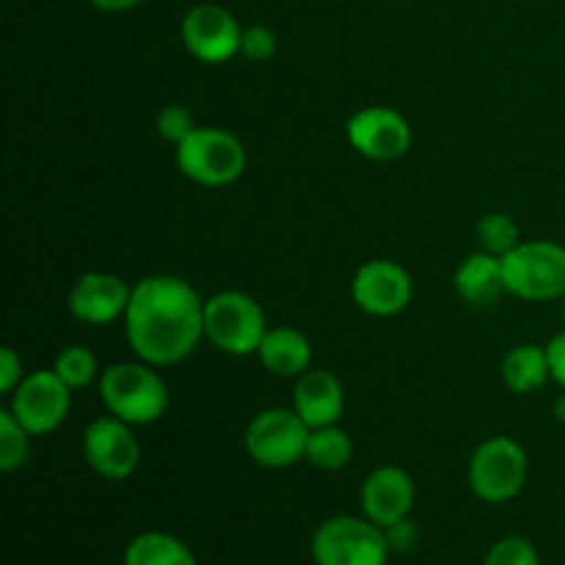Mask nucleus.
<instances>
[{"instance_id":"412c9836","label":"nucleus","mask_w":565,"mask_h":565,"mask_svg":"<svg viewBox=\"0 0 565 565\" xmlns=\"http://www.w3.org/2000/svg\"><path fill=\"white\" fill-rule=\"evenodd\" d=\"M353 458V441L340 425H323V428L309 430L307 441V461L312 467L326 469V472H337V469L348 467Z\"/></svg>"},{"instance_id":"bb28decb","label":"nucleus","mask_w":565,"mask_h":565,"mask_svg":"<svg viewBox=\"0 0 565 565\" xmlns=\"http://www.w3.org/2000/svg\"><path fill=\"white\" fill-rule=\"evenodd\" d=\"M241 53L248 61H270L276 55V33L265 25H248L243 28Z\"/></svg>"},{"instance_id":"2f4dec72","label":"nucleus","mask_w":565,"mask_h":565,"mask_svg":"<svg viewBox=\"0 0 565 565\" xmlns=\"http://www.w3.org/2000/svg\"><path fill=\"white\" fill-rule=\"evenodd\" d=\"M555 419L561 425H565V392L555 401Z\"/></svg>"},{"instance_id":"4be33fe9","label":"nucleus","mask_w":565,"mask_h":565,"mask_svg":"<svg viewBox=\"0 0 565 565\" xmlns=\"http://www.w3.org/2000/svg\"><path fill=\"white\" fill-rule=\"evenodd\" d=\"M53 370L72 392H77V390H86V386L97 379L99 364H97V356H94L88 348L70 345L55 356Z\"/></svg>"},{"instance_id":"2eb2a0df","label":"nucleus","mask_w":565,"mask_h":565,"mask_svg":"<svg viewBox=\"0 0 565 565\" xmlns=\"http://www.w3.org/2000/svg\"><path fill=\"white\" fill-rule=\"evenodd\" d=\"M414 480L401 467H379L362 486V511L379 527H392L406 519L414 508Z\"/></svg>"},{"instance_id":"6e6552de","label":"nucleus","mask_w":565,"mask_h":565,"mask_svg":"<svg viewBox=\"0 0 565 565\" xmlns=\"http://www.w3.org/2000/svg\"><path fill=\"white\" fill-rule=\"evenodd\" d=\"M309 430L296 408H265L248 423L243 441L259 467L287 469L307 461Z\"/></svg>"},{"instance_id":"c85d7f7f","label":"nucleus","mask_w":565,"mask_h":565,"mask_svg":"<svg viewBox=\"0 0 565 565\" xmlns=\"http://www.w3.org/2000/svg\"><path fill=\"white\" fill-rule=\"evenodd\" d=\"M386 541H390L395 552H412L419 541V527L406 516L397 524H392V527H386Z\"/></svg>"},{"instance_id":"423d86ee","label":"nucleus","mask_w":565,"mask_h":565,"mask_svg":"<svg viewBox=\"0 0 565 565\" xmlns=\"http://www.w3.org/2000/svg\"><path fill=\"white\" fill-rule=\"evenodd\" d=\"M390 552L386 530L367 516L326 519L312 535L315 565H386Z\"/></svg>"},{"instance_id":"a878e982","label":"nucleus","mask_w":565,"mask_h":565,"mask_svg":"<svg viewBox=\"0 0 565 565\" xmlns=\"http://www.w3.org/2000/svg\"><path fill=\"white\" fill-rule=\"evenodd\" d=\"M486 565H541L539 552L527 539H502L486 555Z\"/></svg>"},{"instance_id":"7ed1b4c3","label":"nucleus","mask_w":565,"mask_h":565,"mask_svg":"<svg viewBox=\"0 0 565 565\" xmlns=\"http://www.w3.org/2000/svg\"><path fill=\"white\" fill-rule=\"evenodd\" d=\"M268 334L263 307L241 290L215 292L204 301V340L230 356H257Z\"/></svg>"},{"instance_id":"473e14b6","label":"nucleus","mask_w":565,"mask_h":565,"mask_svg":"<svg viewBox=\"0 0 565 565\" xmlns=\"http://www.w3.org/2000/svg\"><path fill=\"white\" fill-rule=\"evenodd\" d=\"M563 323H565V296H563Z\"/></svg>"},{"instance_id":"c756f323","label":"nucleus","mask_w":565,"mask_h":565,"mask_svg":"<svg viewBox=\"0 0 565 565\" xmlns=\"http://www.w3.org/2000/svg\"><path fill=\"white\" fill-rule=\"evenodd\" d=\"M546 353H550V370H552V381L565 390V331L555 334L546 345Z\"/></svg>"},{"instance_id":"cd10ccee","label":"nucleus","mask_w":565,"mask_h":565,"mask_svg":"<svg viewBox=\"0 0 565 565\" xmlns=\"http://www.w3.org/2000/svg\"><path fill=\"white\" fill-rule=\"evenodd\" d=\"M22 379H25L22 375V359L11 348H3L0 351V392L11 395L22 384Z\"/></svg>"},{"instance_id":"a211bd4d","label":"nucleus","mask_w":565,"mask_h":565,"mask_svg":"<svg viewBox=\"0 0 565 565\" xmlns=\"http://www.w3.org/2000/svg\"><path fill=\"white\" fill-rule=\"evenodd\" d=\"M257 359L268 373L279 375V379H298L312 364V342L292 326H276L265 334Z\"/></svg>"},{"instance_id":"9b49d317","label":"nucleus","mask_w":565,"mask_h":565,"mask_svg":"<svg viewBox=\"0 0 565 565\" xmlns=\"http://www.w3.org/2000/svg\"><path fill=\"white\" fill-rule=\"evenodd\" d=\"M83 458L99 478L127 480L141 463V445L132 434V425L108 414L83 430Z\"/></svg>"},{"instance_id":"5701e85b","label":"nucleus","mask_w":565,"mask_h":565,"mask_svg":"<svg viewBox=\"0 0 565 565\" xmlns=\"http://www.w3.org/2000/svg\"><path fill=\"white\" fill-rule=\"evenodd\" d=\"M28 452H31V434L11 414V408H6L0 412V469L14 472L28 461Z\"/></svg>"},{"instance_id":"9d476101","label":"nucleus","mask_w":565,"mask_h":565,"mask_svg":"<svg viewBox=\"0 0 565 565\" xmlns=\"http://www.w3.org/2000/svg\"><path fill=\"white\" fill-rule=\"evenodd\" d=\"M243 28L230 9L199 3L182 17V44L202 64H226L241 53Z\"/></svg>"},{"instance_id":"f8f14e48","label":"nucleus","mask_w":565,"mask_h":565,"mask_svg":"<svg viewBox=\"0 0 565 565\" xmlns=\"http://www.w3.org/2000/svg\"><path fill=\"white\" fill-rule=\"evenodd\" d=\"M348 143L356 149L362 158L390 163L403 158L412 149V125L403 114L386 105L362 108L348 119L345 125Z\"/></svg>"},{"instance_id":"b1692460","label":"nucleus","mask_w":565,"mask_h":565,"mask_svg":"<svg viewBox=\"0 0 565 565\" xmlns=\"http://www.w3.org/2000/svg\"><path fill=\"white\" fill-rule=\"evenodd\" d=\"M478 241L480 248L497 257H505L508 252L519 246V226L511 215L489 213L478 221Z\"/></svg>"},{"instance_id":"7c9ffc66","label":"nucleus","mask_w":565,"mask_h":565,"mask_svg":"<svg viewBox=\"0 0 565 565\" xmlns=\"http://www.w3.org/2000/svg\"><path fill=\"white\" fill-rule=\"evenodd\" d=\"M88 3L97 6L99 11H130L141 6L143 0H88Z\"/></svg>"},{"instance_id":"0eeeda50","label":"nucleus","mask_w":565,"mask_h":565,"mask_svg":"<svg viewBox=\"0 0 565 565\" xmlns=\"http://www.w3.org/2000/svg\"><path fill=\"white\" fill-rule=\"evenodd\" d=\"M527 452L511 436H491L478 450L472 452L469 461V486L475 497L491 505L513 500L522 494L527 483Z\"/></svg>"},{"instance_id":"dca6fc26","label":"nucleus","mask_w":565,"mask_h":565,"mask_svg":"<svg viewBox=\"0 0 565 565\" xmlns=\"http://www.w3.org/2000/svg\"><path fill=\"white\" fill-rule=\"evenodd\" d=\"M292 408L309 428H323V425L340 423L345 412V392L340 379L329 370H312L298 375L296 390H292Z\"/></svg>"},{"instance_id":"aec40b11","label":"nucleus","mask_w":565,"mask_h":565,"mask_svg":"<svg viewBox=\"0 0 565 565\" xmlns=\"http://www.w3.org/2000/svg\"><path fill=\"white\" fill-rule=\"evenodd\" d=\"M125 565H199L193 552L169 533H141L125 550Z\"/></svg>"},{"instance_id":"39448f33","label":"nucleus","mask_w":565,"mask_h":565,"mask_svg":"<svg viewBox=\"0 0 565 565\" xmlns=\"http://www.w3.org/2000/svg\"><path fill=\"white\" fill-rule=\"evenodd\" d=\"M505 290L524 301H555L565 296V246L555 241L519 243L502 257Z\"/></svg>"},{"instance_id":"20e7f679","label":"nucleus","mask_w":565,"mask_h":565,"mask_svg":"<svg viewBox=\"0 0 565 565\" xmlns=\"http://www.w3.org/2000/svg\"><path fill=\"white\" fill-rule=\"evenodd\" d=\"M246 147L221 127H196L191 138L177 147V169L204 188L232 185L246 171Z\"/></svg>"},{"instance_id":"4468645a","label":"nucleus","mask_w":565,"mask_h":565,"mask_svg":"<svg viewBox=\"0 0 565 565\" xmlns=\"http://www.w3.org/2000/svg\"><path fill=\"white\" fill-rule=\"evenodd\" d=\"M130 296L132 287L121 276L92 270L72 285L66 307H70L72 318H77L81 323L105 326L116 318H125Z\"/></svg>"},{"instance_id":"f3484780","label":"nucleus","mask_w":565,"mask_h":565,"mask_svg":"<svg viewBox=\"0 0 565 565\" xmlns=\"http://www.w3.org/2000/svg\"><path fill=\"white\" fill-rule=\"evenodd\" d=\"M456 292L469 307H489L505 290V274H502V257L489 252H475L458 265Z\"/></svg>"},{"instance_id":"ddd939ff","label":"nucleus","mask_w":565,"mask_h":565,"mask_svg":"<svg viewBox=\"0 0 565 565\" xmlns=\"http://www.w3.org/2000/svg\"><path fill=\"white\" fill-rule=\"evenodd\" d=\"M351 296L362 312L373 318H395L412 303L414 285L403 265L392 259H370L353 274Z\"/></svg>"},{"instance_id":"1a4fd4ad","label":"nucleus","mask_w":565,"mask_h":565,"mask_svg":"<svg viewBox=\"0 0 565 565\" xmlns=\"http://www.w3.org/2000/svg\"><path fill=\"white\" fill-rule=\"evenodd\" d=\"M11 414L31 436H47L58 428L72 408V390L55 370H36L11 392Z\"/></svg>"},{"instance_id":"f257e3e1","label":"nucleus","mask_w":565,"mask_h":565,"mask_svg":"<svg viewBox=\"0 0 565 565\" xmlns=\"http://www.w3.org/2000/svg\"><path fill=\"white\" fill-rule=\"evenodd\" d=\"M125 334L136 356L152 367L185 362L204 340V301L180 276H143L127 303Z\"/></svg>"},{"instance_id":"393cba45","label":"nucleus","mask_w":565,"mask_h":565,"mask_svg":"<svg viewBox=\"0 0 565 565\" xmlns=\"http://www.w3.org/2000/svg\"><path fill=\"white\" fill-rule=\"evenodd\" d=\"M158 132L163 141L174 143V147H180L185 138L193 136V130H196V121H193V114L185 108V105H166V108H160L158 114Z\"/></svg>"},{"instance_id":"f03ea898","label":"nucleus","mask_w":565,"mask_h":565,"mask_svg":"<svg viewBox=\"0 0 565 565\" xmlns=\"http://www.w3.org/2000/svg\"><path fill=\"white\" fill-rule=\"evenodd\" d=\"M99 397L121 423L152 425L169 412V386L147 362H116L99 375Z\"/></svg>"},{"instance_id":"6ab92c4d","label":"nucleus","mask_w":565,"mask_h":565,"mask_svg":"<svg viewBox=\"0 0 565 565\" xmlns=\"http://www.w3.org/2000/svg\"><path fill=\"white\" fill-rule=\"evenodd\" d=\"M552 379L546 345H516L502 359V381L516 395L539 392Z\"/></svg>"}]
</instances>
